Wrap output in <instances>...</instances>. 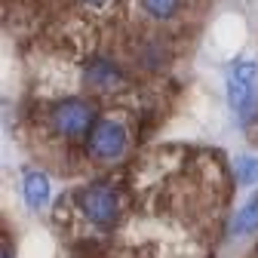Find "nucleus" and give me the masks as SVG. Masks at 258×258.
<instances>
[{
  "label": "nucleus",
  "instance_id": "obj_1",
  "mask_svg": "<svg viewBox=\"0 0 258 258\" xmlns=\"http://www.w3.org/2000/svg\"><path fill=\"white\" fill-rule=\"evenodd\" d=\"M224 95H228V108L234 111L237 123H249L255 117V105H258V61L237 58L228 68Z\"/></svg>",
  "mask_w": 258,
  "mask_h": 258
},
{
  "label": "nucleus",
  "instance_id": "obj_2",
  "mask_svg": "<svg viewBox=\"0 0 258 258\" xmlns=\"http://www.w3.org/2000/svg\"><path fill=\"white\" fill-rule=\"evenodd\" d=\"M74 209L80 212V218L86 224H92V228H111L120 218V194L105 181L80 187L74 194Z\"/></svg>",
  "mask_w": 258,
  "mask_h": 258
},
{
  "label": "nucleus",
  "instance_id": "obj_3",
  "mask_svg": "<svg viewBox=\"0 0 258 258\" xmlns=\"http://www.w3.org/2000/svg\"><path fill=\"white\" fill-rule=\"evenodd\" d=\"M129 148V133L126 126L114 117H105L92 126V133L86 136V151L95 163H117Z\"/></svg>",
  "mask_w": 258,
  "mask_h": 258
},
{
  "label": "nucleus",
  "instance_id": "obj_4",
  "mask_svg": "<svg viewBox=\"0 0 258 258\" xmlns=\"http://www.w3.org/2000/svg\"><path fill=\"white\" fill-rule=\"evenodd\" d=\"M95 123H99L95 120V108L83 99H61L49 111V126L61 139H80V136L92 133Z\"/></svg>",
  "mask_w": 258,
  "mask_h": 258
},
{
  "label": "nucleus",
  "instance_id": "obj_5",
  "mask_svg": "<svg viewBox=\"0 0 258 258\" xmlns=\"http://www.w3.org/2000/svg\"><path fill=\"white\" fill-rule=\"evenodd\" d=\"M123 80V71H120V64L114 58H105V55H95L83 64V83L89 89H99V92H108L114 86H120Z\"/></svg>",
  "mask_w": 258,
  "mask_h": 258
},
{
  "label": "nucleus",
  "instance_id": "obj_6",
  "mask_svg": "<svg viewBox=\"0 0 258 258\" xmlns=\"http://www.w3.org/2000/svg\"><path fill=\"white\" fill-rule=\"evenodd\" d=\"M22 200H25L28 209H34V212H40V209L49 206L52 184H49V178L40 169H25L22 172Z\"/></svg>",
  "mask_w": 258,
  "mask_h": 258
},
{
  "label": "nucleus",
  "instance_id": "obj_7",
  "mask_svg": "<svg viewBox=\"0 0 258 258\" xmlns=\"http://www.w3.org/2000/svg\"><path fill=\"white\" fill-rule=\"evenodd\" d=\"M258 231V190L252 194V197L234 212L231 218V234L234 237H246V234H255Z\"/></svg>",
  "mask_w": 258,
  "mask_h": 258
},
{
  "label": "nucleus",
  "instance_id": "obj_8",
  "mask_svg": "<svg viewBox=\"0 0 258 258\" xmlns=\"http://www.w3.org/2000/svg\"><path fill=\"white\" fill-rule=\"evenodd\" d=\"M139 7H142V13H145L148 19H154V22H169V19L178 16L181 0H139Z\"/></svg>",
  "mask_w": 258,
  "mask_h": 258
},
{
  "label": "nucleus",
  "instance_id": "obj_9",
  "mask_svg": "<svg viewBox=\"0 0 258 258\" xmlns=\"http://www.w3.org/2000/svg\"><path fill=\"white\" fill-rule=\"evenodd\" d=\"M234 175H237V184H243V187L258 184V157H252V154L237 157L234 160Z\"/></svg>",
  "mask_w": 258,
  "mask_h": 258
},
{
  "label": "nucleus",
  "instance_id": "obj_10",
  "mask_svg": "<svg viewBox=\"0 0 258 258\" xmlns=\"http://www.w3.org/2000/svg\"><path fill=\"white\" fill-rule=\"evenodd\" d=\"M83 4H86V7H92V10H105L111 0H83Z\"/></svg>",
  "mask_w": 258,
  "mask_h": 258
},
{
  "label": "nucleus",
  "instance_id": "obj_11",
  "mask_svg": "<svg viewBox=\"0 0 258 258\" xmlns=\"http://www.w3.org/2000/svg\"><path fill=\"white\" fill-rule=\"evenodd\" d=\"M0 258H13V249H10V246H4V255H0Z\"/></svg>",
  "mask_w": 258,
  "mask_h": 258
}]
</instances>
